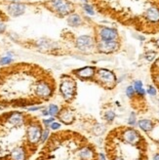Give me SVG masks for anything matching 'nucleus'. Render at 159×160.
Instances as JSON below:
<instances>
[{
    "label": "nucleus",
    "instance_id": "4be33fe9",
    "mask_svg": "<svg viewBox=\"0 0 159 160\" xmlns=\"http://www.w3.org/2000/svg\"><path fill=\"white\" fill-rule=\"evenodd\" d=\"M147 93L150 95V96H155L156 95V88H154L152 86H149L147 90Z\"/></svg>",
    "mask_w": 159,
    "mask_h": 160
},
{
    "label": "nucleus",
    "instance_id": "c85d7f7f",
    "mask_svg": "<svg viewBox=\"0 0 159 160\" xmlns=\"http://www.w3.org/2000/svg\"><path fill=\"white\" fill-rule=\"evenodd\" d=\"M157 45H158V47H159V40H158V41H157Z\"/></svg>",
    "mask_w": 159,
    "mask_h": 160
},
{
    "label": "nucleus",
    "instance_id": "9d476101",
    "mask_svg": "<svg viewBox=\"0 0 159 160\" xmlns=\"http://www.w3.org/2000/svg\"><path fill=\"white\" fill-rule=\"evenodd\" d=\"M119 48V44L115 40L113 41H103L100 40L98 42V49L102 53H112Z\"/></svg>",
    "mask_w": 159,
    "mask_h": 160
},
{
    "label": "nucleus",
    "instance_id": "4468645a",
    "mask_svg": "<svg viewBox=\"0 0 159 160\" xmlns=\"http://www.w3.org/2000/svg\"><path fill=\"white\" fill-rule=\"evenodd\" d=\"M150 74H151V79H152L154 86L156 87V89L159 91V58L155 61L152 66H151Z\"/></svg>",
    "mask_w": 159,
    "mask_h": 160
},
{
    "label": "nucleus",
    "instance_id": "f03ea898",
    "mask_svg": "<svg viewBox=\"0 0 159 160\" xmlns=\"http://www.w3.org/2000/svg\"><path fill=\"white\" fill-rule=\"evenodd\" d=\"M42 122L23 111L0 114V160H27L36 152Z\"/></svg>",
    "mask_w": 159,
    "mask_h": 160
},
{
    "label": "nucleus",
    "instance_id": "7ed1b4c3",
    "mask_svg": "<svg viewBox=\"0 0 159 160\" xmlns=\"http://www.w3.org/2000/svg\"><path fill=\"white\" fill-rule=\"evenodd\" d=\"M36 160H101L95 145L77 132L63 130L52 134Z\"/></svg>",
    "mask_w": 159,
    "mask_h": 160
},
{
    "label": "nucleus",
    "instance_id": "ddd939ff",
    "mask_svg": "<svg viewBox=\"0 0 159 160\" xmlns=\"http://www.w3.org/2000/svg\"><path fill=\"white\" fill-rule=\"evenodd\" d=\"M59 119L61 121H63L64 124L70 125L73 123V121L75 120V116L71 110L65 108V110H63L61 111V113H59Z\"/></svg>",
    "mask_w": 159,
    "mask_h": 160
},
{
    "label": "nucleus",
    "instance_id": "393cba45",
    "mask_svg": "<svg viewBox=\"0 0 159 160\" xmlns=\"http://www.w3.org/2000/svg\"><path fill=\"white\" fill-rule=\"evenodd\" d=\"M49 127L51 129H53V130H57V129H59L61 127V124H59V123H52Z\"/></svg>",
    "mask_w": 159,
    "mask_h": 160
},
{
    "label": "nucleus",
    "instance_id": "412c9836",
    "mask_svg": "<svg viewBox=\"0 0 159 160\" xmlns=\"http://www.w3.org/2000/svg\"><path fill=\"white\" fill-rule=\"evenodd\" d=\"M83 8H84V10L88 13L89 15H94V10H93V8H92V6H91V5H89V4H84V6H83Z\"/></svg>",
    "mask_w": 159,
    "mask_h": 160
},
{
    "label": "nucleus",
    "instance_id": "1a4fd4ad",
    "mask_svg": "<svg viewBox=\"0 0 159 160\" xmlns=\"http://www.w3.org/2000/svg\"><path fill=\"white\" fill-rule=\"evenodd\" d=\"M73 73L82 80H91L94 78V75L96 73V69L94 66H85L83 69L74 70Z\"/></svg>",
    "mask_w": 159,
    "mask_h": 160
},
{
    "label": "nucleus",
    "instance_id": "6ab92c4d",
    "mask_svg": "<svg viewBox=\"0 0 159 160\" xmlns=\"http://www.w3.org/2000/svg\"><path fill=\"white\" fill-rule=\"evenodd\" d=\"M114 117H115V114H114V112H113V111H106V112L105 118L108 121H112L113 119H114Z\"/></svg>",
    "mask_w": 159,
    "mask_h": 160
},
{
    "label": "nucleus",
    "instance_id": "f8f14e48",
    "mask_svg": "<svg viewBox=\"0 0 159 160\" xmlns=\"http://www.w3.org/2000/svg\"><path fill=\"white\" fill-rule=\"evenodd\" d=\"M8 12L12 17H19L26 12V5L23 3L13 2L8 6Z\"/></svg>",
    "mask_w": 159,
    "mask_h": 160
},
{
    "label": "nucleus",
    "instance_id": "aec40b11",
    "mask_svg": "<svg viewBox=\"0 0 159 160\" xmlns=\"http://www.w3.org/2000/svg\"><path fill=\"white\" fill-rule=\"evenodd\" d=\"M126 94H127V96L129 97L130 99L132 98L135 94H136V92H135V89H134V87L133 86H129L126 89Z\"/></svg>",
    "mask_w": 159,
    "mask_h": 160
},
{
    "label": "nucleus",
    "instance_id": "a878e982",
    "mask_svg": "<svg viewBox=\"0 0 159 160\" xmlns=\"http://www.w3.org/2000/svg\"><path fill=\"white\" fill-rule=\"evenodd\" d=\"M154 56H155V53H153V52L148 53V54H147V59L148 61H152L154 59Z\"/></svg>",
    "mask_w": 159,
    "mask_h": 160
},
{
    "label": "nucleus",
    "instance_id": "f257e3e1",
    "mask_svg": "<svg viewBox=\"0 0 159 160\" xmlns=\"http://www.w3.org/2000/svg\"><path fill=\"white\" fill-rule=\"evenodd\" d=\"M53 75L36 66H17L0 70V104L27 107L49 101L56 92Z\"/></svg>",
    "mask_w": 159,
    "mask_h": 160
},
{
    "label": "nucleus",
    "instance_id": "dca6fc26",
    "mask_svg": "<svg viewBox=\"0 0 159 160\" xmlns=\"http://www.w3.org/2000/svg\"><path fill=\"white\" fill-rule=\"evenodd\" d=\"M67 23H70L71 26H77L81 23V18L78 15H71L68 17Z\"/></svg>",
    "mask_w": 159,
    "mask_h": 160
},
{
    "label": "nucleus",
    "instance_id": "a211bd4d",
    "mask_svg": "<svg viewBox=\"0 0 159 160\" xmlns=\"http://www.w3.org/2000/svg\"><path fill=\"white\" fill-rule=\"evenodd\" d=\"M13 62V59L10 57H2L1 60H0V64L2 66H7V64H10Z\"/></svg>",
    "mask_w": 159,
    "mask_h": 160
},
{
    "label": "nucleus",
    "instance_id": "39448f33",
    "mask_svg": "<svg viewBox=\"0 0 159 160\" xmlns=\"http://www.w3.org/2000/svg\"><path fill=\"white\" fill-rule=\"evenodd\" d=\"M93 81H95L99 86L106 90L114 89L117 84L115 74L106 69H99L98 70H96Z\"/></svg>",
    "mask_w": 159,
    "mask_h": 160
},
{
    "label": "nucleus",
    "instance_id": "bb28decb",
    "mask_svg": "<svg viewBox=\"0 0 159 160\" xmlns=\"http://www.w3.org/2000/svg\"><path fill=\"white\" fill-rule=\"evenodd\" d=\"M6 29V26L3 23L0 22V33H3Z\"/></svg>",
    "mask_w": 159,
    "mask_h": 160
},
{
    "label": "nucleus",
    "instance_id": "f3484780",
    "mask_svg": "<svg viewBox=\"0 0 159 160\" xmlns=\"http://www.w3.org/2000/svg\"><path fill=\"white\" fill-rule=\"evenodd\" d=\"M59 112V107H57L56 104H50L49 105V108H48V113L52 116H54V115H57Z\"/></svg>",
    "mask_w": 159,
    "mask_h": 160
},
{
    "label": "nucleus",
    "instance_id": "6e6552de",
    "mask_svg": "<svg viewBox=\"0 0 159 160\" xmlns=\"http://www.w3.org/2000/svg\"><path fill=\"white\" fill-rule=\"evenodd\" d=\"M76 46L79 50L83 51V52H90L94 47V41H93L91 36L82 35L77 39Z\"/></svg>",
    "mask_w": 159,
    "mask_h": 160
},
{
    "label": "nucleus",
    "instance_id": "2eb2a0df",
    "mask_svg": "<svg viewBox=\"0 0 159 160\" xmlns=\"http://www.w3.org/2000/svg\"><path fill=\"white\" fill-rule=\"evenodd\" d=\"M138 124H139V127L141 130L146 133H149L154 128V121L150 120V119H141V120L139 121Z\"/></svg>",
    "mask_w": 159,
    "mask_h": 160
},
{
    "label": "nucleus",
    "instance_id": "cd10ccee",
    "mask_svg": "<svg viewBox=\"0 0 159 160\" xmlns=\"http://www.w3.org/2000/svg\"><path fill=\"white\" fill-rule=\"evenodd\" d=\"M153 160H159V153H157V154H155Z\"/></svg>",
    "mask_w": 159,
    "mask_h": 160
},
{
    "label": "nucleus",
    "instance_id": "9b49d317",
    "mask_svg": "<svg viewBox=\"0 0 159 160\" xmlns=\"http://www.w3.org/2000/svg\"><path fill=\"white\" fill-rule=\"evenodd\" d=\"M99 34L101 37V40H103V41H113L118 36L116 29L109 28H102L100 29Z\"/></svg>",
    "mask_w": 159,
    "mask_h": 160
},
{
    "label": "nucleus",
    "instance_id": "b1692460",
    "mask_svg": "<svg viewBox=\"0 0 159 160\" xmlns=\"http://www.w3.org/2000/svg\"><path fill=\"white\" fill-rule=\"evenodd\" d=\"M135 122H136V119H135V113H132L131 114V118L129 120V124L130 126H133L135 124Z\"/></svg>",
    "mask_w": 159,
    "mask_h": 160
},
{
    "label": "nucleus",
    "instance_id": "20e7f679",
    "mask_svg": "<svg viewBox=\"0 0 159 160\" xmlns=\"http://www.w3.org/2000/svg\"><path fill=\"white\" fill-rule=\"evenodd\" d=\"M108 160H148V144L144 136L132 126H118L105 140Z\"/></svg>",
    "mask_w": 159,
    "mask_h": 160
},
{
    "label": "nucleus",
    "instance_id": "0eeeda50",
    "mask_svg": "<svg viewBox=\"0 0 159 160\" xmlns=\"http://www.w3.org/2000/svg\"><path fill=\"white\" fill-rule=\"evenodd\" d=\"M52 7L61 15H68L73 11V5L67 0H51Z\"/></svg>",
    "mask_w": 159,
    "mask_h": 160
},
{
    "label": "nucleus",
    "instance_id": "423d86ee",
    "mask_svg": "<svg viewBox=\"0 0 159 160\" xmlns=\"http://www.w3.org/2000/svg\"><path fill=\"white\" fill-rule=\"evenodd\" d=\"M60 92L67 102H70L76 95V81L67 75L62 76L60 84Z\"/></svg>",
    "mask_w": 159,
    "mask_h": 160
},
{
    "label": "nucleus",
    "instance_id": "5701e85b",
    "mask_svg": "<svg viewBox=\"0 0 159 160\" xmlns=\"http://www.w3.org/2000/svg\"><path fill=\"white\" fill-rule=\"evenodd\" d=\"M54 121H55V118L51 117V118L48 119V120H43V123L46 125V127H49V126H48V124H49V123H53Z\"/></svg>",
    "mask_w": 159,
    "mask_h": 160
}]
</instances>
